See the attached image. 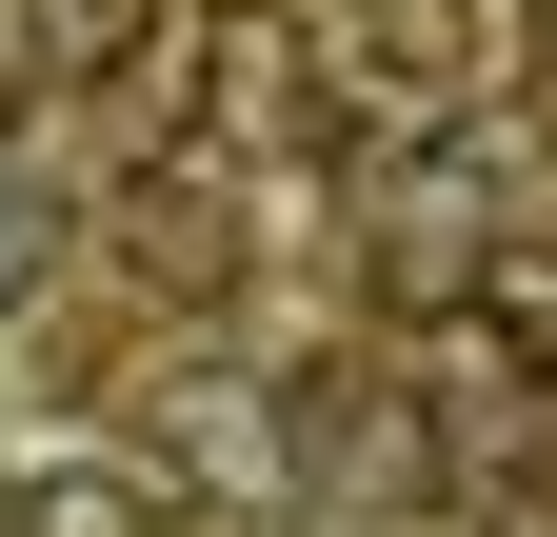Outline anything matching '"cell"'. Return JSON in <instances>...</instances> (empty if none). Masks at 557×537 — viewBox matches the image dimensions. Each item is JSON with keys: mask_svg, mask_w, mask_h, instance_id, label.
I'll list each match as a JSON object with an SVG mask.
<instances>
[{"mask_svg": "<svg viewBox=\"0 0 557 537\" xmlns=\"http://www.w3.org/2000/svg\"><path fill=\"white\" fill-rule=\"evenodd\" d=\"M120 378H139V458H160L199 517H259V498H299V378L220 359L199 319H180V339H139Z\"/></svg>", "mask_w": 557, "mask_h": 537, "instance_id": "6da1fadb", "label": "cell"}, {"mask_svg": "<svg viewBox=\"0 0 557 537\" xmlns=\"http://www.w3.org/2000/svg\"><path fill=\"white\" fill-rule=\"evenodd\" d=\"M319 140H338V40H299V0L180 21V160H319Z\"/></svg>", "mask_w": 557, "mask_h": 537, "instance_id": "7a4b0ae2", "label": "cell"}, {"mask_svg": "<svg viewBox=\"0 0 557 537\" xmlns=\"http://www.w3.org/2000/svg\"><path fill=\"white\" fill-rule=\"evenodd\" d=\"M478 259H498V179H478V140H418V160L379 179V239H359L379 319H458Z\"/></svg>", "mask_w": 557, "mask_h": 537, "instance_id": "3957f363", "label": "cell"}, {"mask_svg": "<svg viewBox=\"0 0 557 537\" xmlns=\"http://www.w3.org/2000/svg\"><path fill=\"white\" fill-rule=\"evenodd\" d=\"M21 100H139L180 140V0H21Z\"/></svg>", "mask_w": 557, "mask_h": 537, "instance_id": "277c9868", "label": "cell"}, {"mask_svg": "<svg viewBox=\"0 0 557 537\" xmlns=\"http://www.w3.org/2000/svg\"><path fill=\"white\" fill-rule=\"evenodd\" d=\"M338 80H379L398 120H438V100H478L498 80V0H338Z\"/></svg>", "mask_w": 557, "mask_h": 537, "instance_id": "5b68a950", "label": "cell"}, {"mask_svg": "<svg viewBox=\"0 0 557 537\" xmlns=\"http://www.w3.org/2000/svg\"><path fill=\"white\" fill-rule=\"evenodd\" d=\"M0 537H199V498L160 478V458L81 438V458H40V478H0Z\"/></svg>", "mask_w": 557, "mask_h": 537, "instance_id": "8992f818", "label": "cell"}, {"mask_svg": "<svg viewBox=\"0 0 557 537\" xmlns=\"http://www.w3.org/2000/svg\"><path fill=\"white\" fill-rule=\"evenodd\" d=\"M100 220H120V259H139V299H180V319H220V299H239V199L199 179V160H180V179H139V199H100Z\"/></svg>", "mask_w": 557, "mask_h": 537, "instance_id": "52a82bcc", "label": "cell"}, {"mask_svg": "<svg viewBox=\"0 0 557 537\" xmlns=\"http://www.w3.org/2000/svg\"><path fill=\"white\" fill-rule=\"evenodd\" d=\"M60 259H81V199H60L40 160H0V319H21V299H60Z\"/></svg>", "mask_w": 557, "mask_h": 537, "instance_id": "ba28073f", "label": "cell"}, {"mask_svg": "<svg viewBox=\"0 0 557 537\" xmlns=\"http://www.w3.org/2000/svg\"><path fill=\"white\" fill-rule=\"evenodd\" d=\"M498 60H537V80H557V0H498Z\"/></svg>", "mask_w": 557, "mask_h": 537, "instance_id": "9c48e42d", "label": "cell"}, {"mask_svg": "<svg viewBox=\"0 0 557 537\" xmlns=\"http://www.w3.org/2000/svg\"><path fill=\"white\" fill-rule=\"evenodd\" d=\"M478 537H557V517H478Z\"/></svg>", "mask_w": 557, "mask_h": 537, "instance_id": "30bf717a", "label": "cell"}]
</instances>
